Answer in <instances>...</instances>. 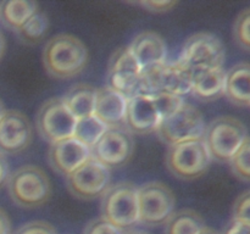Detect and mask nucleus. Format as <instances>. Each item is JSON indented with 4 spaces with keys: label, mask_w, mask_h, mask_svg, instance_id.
<instances>
[{
    "label": "nucleus",
    "mask_w": 250,
    "mask_h": 234,
    "mask_svg": "<svg viewBox=\"0 0 250 234\" xmlns=\"http://www.w3.org/2000/svg\"><path fill=\"white\" fill-rule=\"evenodd\" d=\"M43 63L51 77L68 79L84 71L88 63V49L77 37L58 34L46 43Z\"/></svg>",
    "instance_id": "f257e3e1"
},
{
    "label": "nucleus",
    "mask_w": 250,
    "mask_h": 234,
    "mask_svg": "<svg viewBox=\"0 0 250 234\" xmlns=\"http://www.w3.org/2000/svg\"><path fill=\"white\" fill-rule=\"evenodd\" d=\"M6 187L12 201L24 209L43 206L51 196L50 179L38 166L26 165L17 168L10 173Z\"/></svg>",
    "instance_id": "f03ea898"
},
{
    "label": "nucleus",
    "mask_w": 250,
    "mask_h": 234,
    "mask_svg": "<svg viewBox=\"0 0 250 234\" xmlns=\"http://www.w3.org/2000/svg\"><path fill=\"white\" fill-rule=\"evenodd\" d=\"M247 136L248 132L243 122L231 116H222L205 126L202 139L211 160L229 162Z\"/></svg>",
    "instance_id": "7ed1b4c3"
},
{
    "label": "nucleus",
    "mask_w": 250,
    "mask_h": 234,
    "mask_svg": "<svg viewBox=\"0 0 250 234\" xmlns=\"http://www.w3.org/2000/svg\"><path fill=\"white\" fill-rule=\"evenodd\" d=\"M102 217L124 231L139 223L138 187L131 182L110 185L102 196Z\"/></svg>",
    "instance_id": "20e7f679"
},
{
    "label": "nucleus",
    "mask_w": 250,
    "mask_h": 234,
    "mask_svg": "<svg viewBox=\"0 0 250 234\" xmlns=\"http://www.w3.org/2000/svg\"><path fill=\"white\" fill-rule=\"evenodd\" d=\"M211 162V156L203 139L183 141L168 146L166 166L175 177L195 179L204 175Z\"/></svg>",
    "instance_id": "39448f33"
},
{
    "label": "nucleus",
    "mask_w": 250,
    "mask_h": 234,
    "mask_svg": "<svg viewBox=\"0 0 250 234\" xmlns=\"http://www.w3.org/2000/svg\"><path fill=\"white\" fill-rule=\"evenodd\" d=\"M138 207L139 223L163 226L175 214V194L164 183L148 182L138 188Z\"/></svg>",
    "instance_id": "423d86ee"
},
{
    "label": "nucleus",
    "mask_w": 250,
    "mask_h": 234,
    "mask_svg": "<svg viewBox=\"0 0 250 234\" xmlns=\"http://www.w3.org/2000/svg\"><path fill=\"white\" fill-rule=\"evenodd\" d=\"M204 131L205 122L202 112L193 105L183 102L177 111L161 121L156 134L164 144L171 146L202 139Z\"/></svg>",
    "instance_id": "0eeeda50"
},
{
    "label": "nucleus",
    "mask_w": 250,
    "mask_h": 234,
    "mask_svg": "<svg viewBox=\"0 0 250 234\" xmlns=\"http://www.w3.org/2000/svg\"><path fill=\"white\" fill-rule=\"evenodd\" d=\"M180 61L193 72L222 67L225 61L224 44L211 33H195L186 40Z\"/></svg>",
    "instance_id": "6e6552de"
},
{
    "label": "nucleus",
    "mask_w": 250,
    "mask_h": 234,
    "mask_svg": "<svg viewBox=\"0 0 250 234\" xmlns=\"http://www.w3.org/2000/svg\"><path fill=\"white\" fill-rule=\"evenodd\" d=\"M76 123L77 118L67 109L62 98L46 100L39 107L36 117L39 136L50 144L72 138Z\"/></svg>",
    "instance_id": "1a4fd4ad"
},
{
    "label": "nucleus",
    "mask_w": 250,
    "mask_h": 234,
    "mask_svg": "<svg viewBox=\"0 0 250 234\" xmlns=\"http://www.w3.org/2000/svg\"><path fill=\"white\" fill-rule=\"evenodd\" d=\"M65 178L71 194L82 200L103 196L111 185V171L93 157Z\"/></svg>",
    "instance_id": "9d476101"
},
{
    "label": "nucleus",
    "mask_w": 250,
    "mask_h": 234,
    "mask_svg": "<svg viewBox=\"0 0 250 234\" xmlns=\"http://www.w3.org/2000/svg\"><path fill=\"white\" fill-rule=\"evenodd\" d=\"M134 151L133 134L126 128H107L102 138L90 148L94 160L109 170L126 166Z\"/></svg>",
    "instance_id": "9b49d317"
},
{
    "label": "nucleus",
    "mask_w": 250,
    "mask_h": 234,
    "mask_svg": "<svg viewBox=\"0 0 250 234\" xmlns=\"http://www.w3.org/2000/svg\"><path fill=\"white\" fill-rule=\"evenodd\" d=\"M142 67L129 48H120L111 55L107 70V87L129 99L136 95Z\"/></svg>",
    "instance_id": "f8f14e48"
},
{
    "label": "nucleus",
    "mask_w": 250,
    "mask_h": 234,
    "mask_svg": "<svg viewBox=\"0 0 250 234\" xmlns=\"http://www.w3.org/2000/svg\"><path fill=\"white\" fill-rule=\"evenodd\" d=\"M33 139V128L27 116L17 110H6L0 121V154L16 155L26 150Z\"/></svg>",
    "instance_id": "ddd939ff"
},
{
    "label": "nucleus",
    "mask_w": 250,
    "mask_h": 234,
    "mask_svg": "<svg viewBox=\"0 0 250 234\" xmlns=\"http://www.w3.org/2000/svg\"><path fill=\"white\" fill-rule=\"evenodd\" d=\"M161 118L151 95L136 94L129 98L126 111V129L132 134H149L156 132Z\"/></svg>",
    "instance_id": "4468645a"
},
{
    "label": "nucleus",
    "mask_w": 250,
    "mask_h": 234,
    "mask_svg": "<svg viewBox=\"0 0 250 234\" xmlns=\"http://www.w3.org/2000/svg\"><path fill=\"white\" fill-rule=\"evenodd\" d=\"M90 157V149L76 140L73 136L50 144L48 151V160L51 168L63 177H67Z\"/></svg>",
    "instance_id": "2eb2a0df"
},
{
    "label": "nucleus",
    "mask_w": 250,
    "mask_h": 234,
    "mask_svg": "<svg viewBox=\"0 0 250 234\" xmlns=\"http://www.w3.org/2000/svg\"><path fill=\"white\" fill-rule=\"evenodd\" d=\"M128 99L110 87L97 89L94 116L107 128H126V111Z\"/></svg>",
    "instance_id": "dca6fc26"
},
{
    "label": "nucleus",
    "mask_w": 250,
    "mask_h": 234,
    "mask_svg": "<svg viewBox=\"0 0 250 234\" xmlns=\"http://www.w3.org/2000/svg\"><path fill=\"white\" fill-rule=\"evenodd\" d=\"M142 70L161 66L166 62L167 48L160 34L146 31L134 37L128 46Z\"/></svg>",
    "instance_id": "f3484780"
},
{
    "label": "nucleus",
    "mask_w": 250,
    "mask_h": 234,
    "mask_svg": "<svg viewBox=\"0 0 250 234\" xmlns=\"http://www.w3.org/2000/svg\"><path fill=\"white\" fill-rule=\"evenodd\" d=\"M194 72L183 65L180 60L176 62H165L159 70L160 92L170 93L182 98L192 92Z\"/></svg>",
    "instance_id": "a211bd4d"
},
{
    "label": "nucleus",
    "mask_w": 250,
    "mask_h": 234,
    "mask_svg": "<svg viewBox=\"0 0 250 234\" xmlns=\"http://www.w3.org/2000/svg\"><path fill=\"white\" fill-rule=\"evenodd\" d=\"M225 97L237 106H250V63L239 62L226 72Z\"/></svg>",
    "instance_id": "6ab92c4d"
},
{
    "label": "nucleus",
    "mask_w": 250,
    "mask_h": 234,
    "mask_svg": "<svg viewBox=\"0 0 250 234\" xmlns=\"http://www.w3.org/2000/svg\"><path fill=\"white\" fill-rule=\"evenodd\" d=\"M226 71L224 67L194 72L192 94L202 101H214L225 95Z\"/></svg>",
    "instance_id": "aec40b11"
},
{
    "label": "nucleus",
    "mask_w": 250,
    "mask_h": 234,
    "mask_svg": "<svg viewBox=\"0 0 250 234\" xmlns=\"http://www.w3.org/2000/svg\"><path fill=\"white\" fill-rule=\"evenodd\" d=\"M97 88L85 83H78L70 88L62 97L63 102L77 119L94 115Z\"/></svg>",
    "instance_id": "412c9836"
},
{
    "label": "nucleus",
    "mask_w": 250,
    "mask_h": 234,
    "mask_svg": "<svg viewBox=\"0 0 250 234\" xmlns=\"http://www.w3.org/2000/svg\"><path fill=\"white\" fill-rule=\"evenodd\" d=\"M39 10L38 4L26 0H11L0 2V22L16 32L29 17Z\"/></svg>",
    "instance_id": "4be33fe9"
},
{
    "label": "nucleus",
    "mask_w": 250,
    "mask_h": 234,
    "mask_svg": "<svg viewBox=\"0 0 250 234\" xmlns=\"http://www.w3.org/2000/svg\"><path fill=\"white\" fill-rule=\"evenodd\" d=\"M205 222L198 212L185 209L175 212L165 223V234H200Z\"/></svg>",
    "instance_id": "5701e85b"
},
{
    "label": "nucleus",
    "mask_w": 250,
    "mask_h": 234,
    "mask_svg": "<svg viewBox=\"0 0 250 234\" xmlns=\"http://www.w3.org/2000/svg\"><path fill=\"white\" fill-rule=\"evenodd\" d=\"M48 31V16H46L45 12L38 10L17 29L16 34L22 43L27 44V45H34V44L41 43L45 38Z\"/></svg>",
    "instance_id": "b1692460"
},
{
    "label": "nucleus",
    "mask_w": 250,
    "mask_h": 234,
    "mask_svg": "<svg viewBox=\"0 0 250 234\" xmlns=\"http://www.w3.org/2000/svg\"><path fill=\"white\" fill-rule=\"evenodd\" d=\"M106 129L107 127L98 117L92 115V116L77 119L75 132H73V138L90 149L102 138Z\"/></svg>",
    "instance_id": "393cba45"
},
{
    "label": "nucleus",
    "mask_w": 250,
    "mask_h": 234,
    "mask_svg": "<svg viewBox=\"0 0 250 234\" xmlns=\"http://www.w3.org/2000/svg\"><path fill=\"white\" fill-rule=\"evenodd\" d=\"M229 167L237 178L250 182V136H247L229 160Z\"/></svg>",
    "instance_id": "a878e982"
},
{
    "label": "nucleus",
    "mask_w": 250,
    "mask_h": 234,
    "mask_svg": "<svg viewBox=\"0 0 250 234\" xmlns=\"http://www.w3.org/2000/svg\"><path fill=\"white\" fill-rule=\"evenodd\" d=\"M233 37L242 49L250 51V7L243 10L237 16L233 26Z\"/></svg>",
    "instance_id": "bb28decb"
},
{
    "label": "nucleus",
    "mask_w": 250,
    "mask_h": 234,
    "mask_svg": "<svg viewBox=\"0 0 250 234\" xmlns=\"http://www.w3.org/2000/svg\"><path fill=\"white\" fill-rule=\"evenodd\" d=\"M155 102L156 107H158V111L160 114L161 118L165 119L168 116L173 114V112L177 111L181 107V105L183 104V99L177 95L170 94V93L165 92H159L156 94L151 95Z\"/></svg>",
    "instance_id": "cd10ccee"
},
{
    "label": "nucleus",
    "mask_w": 250,
    "mask_h": 234,
    "mask_svg": "<svg viewBox=\"0 0 250 234\" xmlns=\"http://www.w3.org/2000/svg\"><path fill=\"white\" fill-rule=\"evenodd\" d=\"M232 219L250 224V190L242 193L234 201Z\"/></svg>",
    "instance_id": "c85d7f7f"
},
{
    "label": "nucleus",
    "mask_w": 250,
    "mask_h": 234,
    "mask_svg": "<svg viewBox=\"0 0 250 234\" xmlns=\"http://www.w3.org/2000/svg\"><path fill=\"white\" fill-rule=\"evenodd\" d=\"M126 231L114 226L105 218H95L90 221L84 228L83 234H125Z\"/></svg>",
    "instance_id": "c756f323"
},
{
    "label": "nucleus",
    "mask_w": 250,
    "mask_h": 234,
    "mask_svg": "<svg viewBox=\"0 0 250 234\" xmlns=\"http://www.w3.org/2000/svg\"><path fill=\"white\" fill-rule=\"evenodd\" d=\"M15 234H58V232L48 222L33 221L23 224Z\"/></svg>",
    "instance_id": "7c9ffc66"
},
{
    "label": "nucleus",
    "mask_w": 250,
    "mask_h": 234,
    "mask_svg": "<svg viewBox=\"0 0 250 234\" xmlns=\"http://www.w3.org/2000/svg\"><path fill=\"white\" fill-rule=\"evenodd\" d=\"M137 5L150 12H166L172 10L176 6V1H139Z\"/></svg>",
    "instance_id": "2f4dec72"
},
{
    "label": "nucleus",
    "mask_w": 250,
    "mask_h": 234,
    "mask_svg": "<svg viewBox=\"0 0 250 234\" xmlns=\"http://www.w3.org/2000/svg\"><path fill=\"white\" fill-rule=\"evenodd\" d=\"M222 234H250V224L232 219Z\"/></svg>",
    "instance_id": "473e14b6"
},
{
    "label": "nucleus",
    "mask_w": 250,
    "mask_h": 234,
    "mask_svg": "<svg viewBox=\"0 0 250 234\" xmlns=\"http://www.w3.org/2000/svg\"><path fill=\"white\" fill-rule=\"evenodd\" d=\"M10 177V167L6 157L2 154H0V189L7 183Z\"/></svg>",
    "instance_id": "72a5a7b5"
},
{
    "label": "nucleus",
    "mask_w": 250,
    "mask_h": 234,
    "mask_svg": "<svg viewBox=\"0 0 250 234\" xmlns=\"http://www.w3.org/2000/svg\"><path fill=\"white\" fill-rule=\"evenodd\" d=\"M0 234H11V221L1 207H0Z\"/></svg>",
    "instance_id": "f704fd0d"
},
{
    "label": "nucleus",
    "mask_w": 250,
    "mask_h": 234,
    "mask_svg": "<svg viewBox=\"0 0 250 234\" xmlns=\"http://www.w3.org/2000/svg\"><path fill=\"white\" fill-rule=\"evenodd\" d=\"M5 48H6V43H5V38H4V36H2L1 32H0V60H1V58H2V56H4Z\"/></svg>",
    "instance_id": "c9c22d12"
},
{
    "label": "nucleus",
    "mask_w": 250,
    "mask_h": 234,
    "mask_svg": "<svg viewBox=\"0 0 250 234\" xmlns=\"http://www.w3.org/2000/svg\"><path fill=\"white\" fill-rule=\"evenodd\" d=\"M200 234H220V233H219V232L215 231V229L209 228V227H205V228L203 229V232Z\"/></svg>",
    "instance_id": "e433bc0d"
},
{
    "label": "nucleus",
    "mask_w": 250,
    "mask_h": 234,
    "mask_svg": "<svg viewBox=\"0 0 250 234\" xmlns=\"http://www.w3.org/2000/svg\"><path fill=\"white\" fill-rule=\"evenodd\" d=\"M125 234H150V233L144 231H139V229H132V231H126V233Z\"/></svg>",
    "instance_id": "4c0bfd02"
},
{
    "label": "nucleus",
    "mask_w": 250,
    "mask_h": 234,
    "mask_svg": "<svg viewBox=\"0 0 250 234\" xmlns=\"http://www.w3.org/2000/svg\"><path fill=\"white\" fill-rule=\"evenodd\" d=\"M5 112H6V109H5L4 102H2L1 100H0V121H1L2 116H4V115H5Z\"/></svg>",
    "instance_id": "58836bf2"
}]
</instances>
